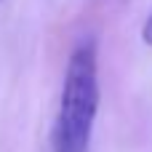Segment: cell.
<instances>
[{"instance_id":"obj_1","label":"cell","mask_w":152,"mask_h":152,"mask_svg":"<svg viewBox=\"0 0 152 152\" xmlns=\"http://www.w3.org/2000/svg\"><path fill=\"white\" fill-rule=\"evenodd\" d=\"M99 56L96 43L83 40L64 72L59 110L51 128V152H88L99 112Z\"/></svg>"},{"instance_id":"obj_2","label":"cell","mask_w":152,"mask_h":152,"mask_svg":"<svg viewBox=\"0 0 152 152\" xmlns=\"http://www.w3.org/2000/svg\"><path fill=\"white\" fill-rule=\"evenodd\" d=\"M142 40H144L147 45H152V13L147 16V21H144V27H142Z\"/></svg>"}]
</instances>
